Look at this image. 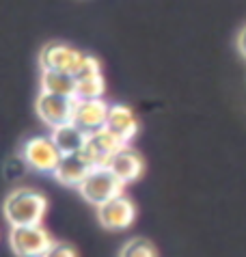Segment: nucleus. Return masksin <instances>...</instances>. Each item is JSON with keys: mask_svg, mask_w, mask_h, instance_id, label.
Wrapping results in <instances>:
<instances>
[{"mask_svg": "<svg viewBox=\"0 0 246 257\" xmlns=\"http://www.w3.org/2000/svg\"><path fill=\"white\" fill-rule=\"evenodd\" d=\"M78 190H80V195L86 203L99 208L102 203L123 195L126 184H123L108 167H99V169H91V173L86 175V180L80 184Z\"/></svg>", "mask_w": 246, "mask_h": 257, "instance_id": "obj_2", "label": "nucleus"}, {"mask_svg": "<svg viewBox=\"0 0 246 257\" xmlns=\"http://www.w3.org/2000/svg\"><path fill=\"white\" fill-rule=\"evenodd\" d=\"M39 87L43 93L78 97V80L74 74H67V71H41Z\"/></svg>", "mask_w": 246, "mask_h": 257, "instance_id": "obj_14", "label": "nucleus"}, {"mask_svg": "<svg viewBox=\"0 0 246 257\" xmlns=\"http://www.w3.org/2000/svg\"><path fill=\"white\" fill-rule=\"evenodd\" d=\"M123 145H128V143H123L117 134L110 132L108 127H102V130L89 134L86 145L82 147V152L78 156H80L91 169H99V167H108L110 158Z\"/></svg>", "mask_w": 246, "mask_h": 257, "instance_id": "obj_5", "label": "nucleus"}, {"mask_svg": "<svg viewBox=\"0 0 246 257\" xmlns=\"http://www.w3.org/2000/svg\"><path fill=\"white\" fill-rule=\"evenodd\" d=\"M104 93H106V80L102 74L78 80V99H102Z\"/></svg>", "mask_w": 246, "mask_h": 257, "instance_id": "obj_15", "label": "nucleus"}, {"mask_svg": "<svg viewBox=\"0 0 246 257\" xmlns=\"http://www.w3.org/2000/svg\"><path fill=\"white\" fill-rule=\"evenodd\" d=\"M43 257H78V253H76L74 246L67 244V242H54Z\"/></svg>", "mask_w": 246, "mask_h": 257, "instance_id": "obj_18", "label": "nucleus"}, {"mask_svg": "<svg viewBox=\"0 0 246 257\" xmlns=\"http://www.w3.org/2000/svg\"><path fill=\"white\" fill-rule=\"evenodd\" d=\"M9 244L18 257H43L54 240L43 225H20L9 227Z\"/></svg>", "mask_w": 246, "mask_h": 257, "instance_id": "obj_3", "label": "nucleus"}, {"mask_svg": "<svg viewBox=\"0 0 246 257\" xmlns=\"http://www.w3.org/2000/svg\"><path fill=\"white\" fill-rule=\"evenodd\" d=\"M106 127L110 132H114L123 143H132L136 139V134L141 130L139 117L136 112L130 108L128 104H110V112H108Z\"/></svg>", "mask_w": 246, "mask_h": 257, "instance_id": "obj_11", "label": "nucleus"}, {"mask_svg": "<svg viewBox=\"0 0 246 257\" xmlns=\"http://www.w3.org/2000/svg\"><path fill=\"white\" fill-rule=\"evenodd\" d=\"M97 218L104 225V229L110 231H123L134 225L136 220V205L130 197L119 195L110 201L102 203L97 208Z\"/></svg>", "mask_w": 246, "mask_h": 257, "instance_id": "obj_8", "label": "nucleus"}, {"mask_svg": "<svg viewBox=\"0 0 246 257\" xmlns=\"http://www.w3.org/2000/svg\"><path fill=\"white\" fill-rule=\"evenodd\" d=\"M89 173H91V167L76 154V156H63L59 167H56V171L52 173V177L61 186L80 188V184L86 180Z\"/></svg>", "mask_w": 246, "mask_h": 257, "instance_id": "obj_13", "label": "nucleus"}, {"mask_svg": "<svg viewBox=\"0 0 246 257\" xmlns=\"http://www.w3.org/2000/svg\"><path fill=\"white\" fill-rule=\"evenodd\" d=\"M50 139L54 141V145L59 147V152L63 156H76L82 152V147L86 145V139H89V134H86L80 125H76L74 121H69V123H63L59 127H52V132H50Z\"/></svg>", "mask_w": 246, "mask_h": 257, "instance_id": "obj_12", "label": "nucleus"}, {"mask_svg": "<svg viewBox=\"0 0 246 257\" xmlns=\"http://www.w3.org/2000/svg\"><path fill=\"white\" fill-rule=\"evenodd\" d=\"M108 169H110L112 173L128 186V184L136 182L143 175L145 162H143L139 152H136L132 145H123L119 152L110 158V162H108Z\"/></svg>", "mask_w": 246, "mask_h": 257, "instance_id": "obj_10", "label": "nucleus"}, {"mask_svg": "<svg viewBox=\"0 0 246 257\" xmlns=\"http://www.w3.org/2000/svg\"><path fill=\"white\" fill-rule=\"evenodd\" d=\"M20 156L26 162L28 169H33L35 173H43V175H52L63 158V154L59 152V147L54 145V141L50 137H33L24 141V145L20 149Z\"/></svg>", "mask_w": 246, "mask_h": 257, "instance_id": "obj_4", "label": "nucleus"}, {"mask_svg": "<svg viewBox=\"0 0 246 257\" xmlns=\"http://www.w3.org/2000/svg\"><path fill=\"white\" fill-rule=\"evenodd\" d=\"M86 52H80L78 48L69 44H61V41H52L46 44L39 52V67L41 71H67L74 74L80 69Z\"/></svg>", "mask_w": 246, "mask_h": 257, "instance_id": "obj_6", "label": "nucleus"}, {"mask_svg": "<svg viewBox=\"0 0 246 257\" xmlns=\"http://www.w3.org/2000/svg\"><path fill=\"white\" fill-rule=\"evenodd\" d=\"M110 104L106 99H78L76 97V108H74V123L80 125L86 134L97 132L106 127Z\"/></svg>", "mask_w": 246, "mask_h": 257, "instance_id": "obj_9", "label": "nucleus"}, {"mask_svg": "<svg viewBox=\"0 0 246 257\" xmlns=\"http://www.w3.org/2000/svg\"><path fill=\"white\" fill-rule=\"evenodd\" d=\"M74 108H76V97L52 95V93H43V91L37 95V102H35V112L50 130L63 123H69L74 119Z\"/></svg>", "mask_w": 246, "mask_h": 257, "instance_id": "obj_7", "label": "nucleus"}, {"mask_svg": "<svg viewBox=\"0 0 246 257\" xmlns=\"http://www.w3.org/2000/svg\"><path fill=\"white\" fill-rule=\"evenodd\" d=\"M237 52L246 59V26H242V31L237 33Z\"/></svg>", "mask_w": 246, "mask_h": 257, "instance_id": "obj_19", "label": "nucleus"}, {"mask_svg": "<svg viewBox=\"0 0 246 257\" xmlns=\"http://www.w3.org/2000/svg\"><path fill=\"white\" fill-rule=\"evenodd\" d=\"M119 257H158L156 246L145 238H132L121 246Z\"/></svg>", "mask_w": 246, "mask_h": 257, "instance_id": "obj_16", "label": "nucleus"}, {"mask_svg": "<svg viewBox=\"0 0 246 257\" xmlns=\"http://www.w3.org/2000/svg\"><path fill=\"white\" fill-rule=\"evenodd\" d=\"M102 74V63H99L93 54H86L80 69L76 71V80H84V78H93V76H99Z\"/></svg>", "mask_w": 246, "mask_h": 257, "instance_id": "obj_17", "label": "nucleus"}, {"mask_svg": "<svg viewBox=\"0 0 246 257\" xmlns=\"http://www.w3.org/2000/svg\"><path fill=\"white\" fill-rule=\"evenodd\" d=\"M48 214V197L35 188H16L5 199V218L9 227L41 225Z\"/></svg>", "mask_w": 246, "mask_h": 257, "instance_id": "obj_1", "label": "nucleus"}]
</instances>
